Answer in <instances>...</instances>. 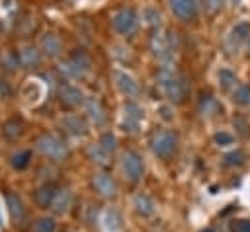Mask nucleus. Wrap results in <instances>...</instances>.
Listing matches in <instances>:
<instances>
[{
    "label": "nucleus",
    "mask_w": 250,
    "mask_h": 232,
    "mask_svg": "<svg viewBox=\"0 0 250 232\" xmlns=\"http://www.w3.org/2000/svg\"><path fill=\"white\" fill-rule=\"evenodd\" d=\"M158 86L162 94L170 99V103H184L189 96V80L184 72H180L174 64H162L156 72Z\"/></svg>",
    "instance_id": "obj_1"
},
{
    "label": "nucleus",
    "mask_w": 250,
    "mask_h": 232,
    "mask_svg": "<svg viewBox=\"0 0 250 232\" xmlns=\"http://www.w3.org/2000/svg\"><path fill=\"white\" fill-rule=\"evenodd\" d=\"M148 45L154 58H158L162 64H172L178 51V37L174 31H154Z\"/></svg>",
    "instance_id": "obj_2"
},
{
    "label": "nucleus",
    "mask_w": 250,
    "mask_h": 232,
    "mask_svg": "<svg viewBox=\"0 0 250 232\" xmlns=\"http://www.w3.org/2000/svg\"><path fill=\"white\" fill-rule=\"evenodd\" d=\"M111 27L119 33V35H135L139 29V14L129 8V6H121L117 10H113L111 14Z\"/></svg>",
    "instance_id": "obj_3"
},
{
    "label": "nucleus",
    "mask_w": 250,
    "mask_h": 232,
    "mask_svg": "<svg viewBox=\"0 0 250 232\" xmlns=\"http://www.w3.org/2000/svg\"><path fill=\"white\" fill-rule=\"evenodd\" d=\"M178 133L174 131H168V129H162V131H156L150 138V148L152 152L158 156V158H170L176 154L178 150Z\"/></svg>",
    "instance_id": "obj_4"
},
{
    "label": "nucleus",
    "mask_w": 250,
    "mask_h": 232,
    "mask_svg": "<svg viewBox=\"0 0 250 232\" xmlns=\"http://www.w3.org/2000/svg\"><path fill=\"white\" fill-rule=\"evenodd\" d=\"M37 150L51 158V160H62L66 154H68V144L64 138H61L59 135H53V133H45L37 138Z\"/></svg>",
    "instance_id": "obj_5"
},
{
    "label": "nucleus",
    "mask_w": 250,
    "mask_h": 232,
    "mask_svg": "<svg viewBox=\"0 0 250 232\" xmlns=\"http://www.w3.org/2000/svg\"><path fill=\"white\" fill-rule=\"evenodd\" d=\"M121 172L127 181L137 183L145 175V162L137 150H125L121 154Z\"/></svg>",
    "instance_id": "obj_6"
},
{
    "label": "nucleus",
    "mask_w": 250,
    "mask_h": 232,
    "mask_svg": "<svg viewBox=\"0 0 250 232\" xmlns=\"http://www.w3.org/2000/svg\"><path fill=\"white\" fill-rule=\"evenodd\" d=\"M145 119V113L141 109V105L133 99L125 101L123 105V113H121V121H119V127L125 131V133H137L139 127H141V121Z\"/></svg>",
    "instance_id": "obj_7"
},
{
    "label": "nucleus",
    "mask_w": 250,
    "mask_h": 232,
    "mask_svg": "<svg viewBox=\"0 0 250 232\" xmlns=\"http://www.w3.org/2000/svg\"><path fill=\"white\" fill-rule=\"evenodd\" d=\"M59 99L66 107H78V105H84L86 96L78 86H74L70 82H64V84L59 86Z\"/></svg>",
    "instance_id": "obj_8"
},
{
    "label": "nucleus",
    "mask_w": 250,
    "mask_h": 232,
    "mask_svg": "<svg viewBox=\"0 0 250 232\" xmlns=\"http://www.w3.org/2000/svg\"><path fill=\"white\" fill-rule=\"evenodd\" d=\"M248 37H250V23H248V21L236 23V25L230 29V33L227 35V41H225V43H227V49H229L230 53H238V49L246 45Z\"/></svg>",
    "instance_id": "obj_9"
},
{
    "label": "nucleus",
    "mask_w": 250,
    "mask_h": 232,
    "mask_svg": "<svg viewBox=\"0 0 250 232\" xmlns=\"http://www.w3.org/2000/svg\"><path fill=\"white\" fill-rule=\"evenodd\" d=\"M168 2H170L172 14L182 21H193L199 14L195 0H168Z\"/></svg>",
    "instance_id": "obj_10"
},
{
    "label": "nucleus",
    "mask_w": 250,
    "mask_h": 232,
    "mask_svg": "<svg viewBox=\"0 0 250 232\" xmlns=\"http://www.w3.org/2000/svg\"><path fill=\"white\" fill-rule=\"evenodd\" d=\"M113 80H115L117 90H119L123 96H127V97H137V96H139L141 86H139V82H137L129 72H125V70H115V72H113Z\"/></svg>",
    "instance_id": "obj_11"
},
{
    "label": "nucleus",
    "mask_w": 250,
    "mask_h": 232,
    "mask_svg": "<svg viewBox=\"0 0 250 232\" xmlns=\"http://www.w3.org/2000/svg\"><path fill=\"white\" fill-rule=\"evenodd\" d=\"M84 111H86V117L90 119L92 125H98V127H100V125H104L105 119H107L105 107H104L102 101H100L98 97H94V96L86 97V101H84Z\"/></svg>",
    "instance_id": "obj_12"
},
{
    "label": "nucleus",
    "mask_w": 250,
    "mask_h": 232,
    "mask_svg": "<svg viewBox=\"0 0 250 232\" xmlns=\"http://www.w3.org/2000/svg\"><path fill=\"white\" fill-rule=\"evenodd\" d=\"M39 49H41V53H43L45 57L57 58V57L62 53V43H61L59 35H55L53 31H47V33H43L41 39H39Z\"/></svg>",
    "instance_id": "obj_13"
},
{
    "label": "nucleus",
    "mask_w": 250,
    "mask_h": 232,
    "mask_svg": "<svg viewBox=\"0 0 250 232\" xmlns=\"http://www.w3.org/2000/svg\"><path fill=\"white\" fill-rule=\"evenodd\" d=\"M92 183H94V189H96L102 197H115V193H117V183H115V179H113L109 174H105V172L96 174L94 179H92Z\"/></svg>",
    "instance_id": "obj_14"
},
{
    "label": "nucleus",
    "mask_w": 250,
    "mask_h": 232,
    "mask_svg": "<svg viewBox=\"0 0 250 232\" xmlns=\"http://www.w3.org/2000/svg\"><path fill=\"white\" fill-rule=\"evenodd\" d=\"M61 125L64 127L66 133H70V135H74V136H84V135L88 133V125H86V121H84L80 115H76V113H68V115H64L62 121H61Z\"/></svg>",
    "instance_id": "obj_15"
},
{
    "label": "nucleus",
    "mask_w": 250,
    "mask_h": 232,
    "mask_svg": "<svg viewBox=\"0 0 250 232\" xmlns=\"http://www.w3.org/2000/svg\"><path fill=\"white\" fill-rule=\"evenodd\" d=\"M219 99L211 94V92H201L199 94V99H197V109L203 117H213L217 111H219Z\"/></svg>",
    "instance_id": "obj_16"
},
{
    "label": "nucleus",
    "mask_w": 250,
    "mask_h": 232,
    "mask_svg": "<svg viewBox=\"0 0 250 232\" xmlns=\"http://www.w3.org/2000/svg\"><path fill=\"white\" fill-rule=\"evenodd\" d=\"M18 58H20V64L23 68H33L41 62V51L33 45H27V47L18 51Z\"/></svg>",
    "instance_id": "obj_17"
},
{
    "label": "nucleus",
    "mask_w": 250,
    "mask_h": 232,
    "mask_svg": "<svg viewBox=\"0 0 250 232\" xmlns=\"http://www.w3.org/2000/svg\"><path fill=\"white\" fill-rule=\"evenodd\" d=\"M55 195H57V187H55L53 183H43V185H39V187L35 189V193H33V201H35L39 207L47 209V207H51Z\"/></svg>",
    "instance_id": "obj_18"
},
{
    "label": "nucleus",
    "mask_w": 250,
    "mask_h": 232,
    "mask_svg": "<svg viewBox=\"0 0 250 232\" xmlns=\"http://www.w3.org/2000/svg\"><path fill=\"white\" fill-rule=\"evenodd\" d=\"M133 207H135V213L141 216H152L156 211V203L146 193H137L133 197Z\"/></svg>",
    "instance_id": "obj_19"
},
{
    "label": "nucleus",
    "mask_w": 250,
    "mask_h": 232,
    "mask_svg": "<svg viewBox=\"0 0 250 232\" xmlns=\"http://www.w3.org/2000/svg\"><path fill=\"white\" fill-rule=\"evenodd\" d=\"M70 205H72V193H70V189H57V195H55V199H53V203H51V209H53V213L55 214H64L68 209H70Z\"/></svg>",
    "instance_id": "obj_20"
},
{
    "label": "nucleus",
    "mask_w": 250,
    "mask_h": 232,
    "mask_svg": "<svg viewBox=\"0 0 250 232\" xmlns=\"http://www.w3.org/2000/svg\"><path fill=\"white\" fill-rule=\"evenodd\" d=\"M102 226L105 232H121L123 224H121V216L115 209H105L102 214Z\"/></svg>",
    "instance_id": "obj_21"
},
{
    "label": "nucleus",
    "mask_w": 250,
    "mask_h": 232,
    "mask_svg": "<svg viewBox=\"0 0 250 232\" xmlns=\"http://www.w3.org/2000/svg\"><path fill=\"white\" fill-rule=\"evenodd\" d=\"M21 133H23V121L20 117H10L8 121H4V125H2L4 138L16 140L18 136H21Z\"/></svg>",
    "instance_id": "obj_22"
},
{
    "label": "nucleus",
    "mask_w": 250,
    "mask_h": 232,
    "mask_svg": "<svg viewBox=\"0 0 250 232\" xmlns=\"http://www.w3.org/2000/svg\"><path fill=\"white\" fill-rule=\"evenodd\" d=\"M6 207H8V213H10V216H12L14 220L21 218L23 213H25L23 203H21V199H20L16 193H6Z\"/></svg>",
    "instance_id": "obj_23"
},
{
    "label": "nucleus",
    "mask_w": 250,
    "mask_h": 232,
    "mask_svg": "<svg viewBox=\"0 0 250 232\" xmlns=\"http://www.w3.org/2000/svg\"><path fill=\"white\" fill-rule=\"evenodd\" d=\"M68 60L82 72V74H86L88 70H90V66H92V60H90V57L86 55V51H82V49H76V51H72L70 53V57H68Z\"/></svg>",
    "instance_id": "obj_24"
},
{
    "label": "nucleus",
    "mask_w": 250,
    "mask_h": 232,
    "mask_svg": "<svg viewBox=\"0 0 250 232\" xmlns=\"http://www.w3.org/2000/svg\"><path fill=\"white\" fill-rule=\"evenodd\" d=\"M109 152H105L100 144H90L88 146V158L94 162V164H98V166H109Z\"/></svg>",
    "instance_id": "obj_25"
},
{
    "label": "nucleus",
    "mask_w": 250,
    "mask_h": 232,
    "mask_svg": "<svg viewBox=\"0 0 250 232\" xmlns=\"http://www.w3.org/2000/svg\"><path fill=\"white\" fill-rule=\"evenodd\" d=\"M143 21H145L150 29H158L160 23H162V14L158 12V8L146 6V8L143 10Z\"/></svg>",
    "instance_id": "obj_26"
},
{
    "label": "nucleus",
    "mask_w": 250,
    "mask_h": 232,
    "mask_svg": "<svg viewBox=\"0 0 250 232\" xmlns=\"http://www.w3.org/2000/svg\"><path fill=\"white\" fill-rule=\"evenodd\" d=\"M29 160H31V150H18L16 154H12L10 164L16 170H25L29 166Z\"/></svg>",
    "instance_id": "obj_27"
},
{
    "label": "nucleus",
    "mask_w": 250,
    "mask_h": 232,
    "mask_svg": "<svg viewBox=\"0 0 250 232\" xmlns=\"http://www.w3.org/2000/svg\"><path fill=\"white\" fill-rule=\"evenodd\" d=\"M217 80H219V88L221 90H230L234 84H236V76L232 70L229 68H221L219 74H217Z\"/></svg>",
    "instance_id": "obj_28"
},
{
    "label": "nucleus",
    "mask_w": 250,
    "mask_h": 232,
    "mask_svg": "<svg viewBox=\"0 0 250 232\" xmlns=\"http://www.w3.org/2000/svg\"><path fill=\"white\" fill-rule=\"evenodd\" d=\"M232 101L236 105H248L250 103V86H236V90L232 92Z\"/></svg>",
    "instance_id": "obj_29"
},
{
    "label": "nucleus",
    "mask_w": 250,
    "mask_h": 232,
    "mask_svg": "<svg viewBox=\"0 0 250 232\" xmlns=\"http://www.w3.org/2000/svg\"><path fill=\"white\" fill-rule=\"evenodd\" d=\"M98 144H100L105 152H109V154H111V152L117 148V138H115V135H113L111 131H107V133H102V136H100Z\"/></svg>",
    "instance_id": "obj_30"
},
{
    "label": "nucleus",
    "mask_w": 250,
    "mask_h": 232,
    "mask_svg": "<svg viewBox=\"0 0 250 232\" xmlns=\"http://www.w3.org/2000/svg\"><path fill=\"white\" fill-rule=\"evenodd\" d=\"M213 142L219 146V148H227L230 144H234V135L229 133V131H219L213 135Z\"/></svg>",
    "instance_id": "obj_31"
},
{
    "label": "nucleus",
    "mask_w": 250,
    "mask_h": 232,
    "mask_svg": "<svg viewBox=\"0 0 250 232\" xmlns=\"http://www.w3.org/2000/svg\"><path fill=\"white\" fill-rule=\"evenodd\" d=\"M244 158L246 156L242 150H232L223 156V166H240V164H244Z\"/></svg>",
    "instance_id": "obj_32"
},
{
    "label": "nucleus",
    "mask_w": 250,
    "mask_h": 232,
    "mask_svg": "<svg viewBox=\"0 0 250 232\" xmlns=\"http://www.w3.org/2000/svg\"><path fill=\"white\" fill-rule=\"evenodd\" d=\"M33 232H55V220L51 216H41L33 224Z\"/></svg>",
    "instance_id": "obj_33"
},
{
    "label": "nucleus",
    "mask_w": 250,
    "mask_h": 232,
    "mask_svg": "<svg viewBox=\"0 0 250 232\" xmlns=\"http://www.w3.org/2000/svg\"><path fill=\"white\" fill-rule=\"evenodd\" d=\"M225 2L227 0H205V10H207V14H219L221 10H223V6H225Z\"/></svg>",
    "instance_id": "obj_34"
},
{
    "label": "nucleus",
    "mask_w": 250,
    "mask_h": 232,
    "mask_svg": "<svg viewBox=\"0 0 250 232\" xmlns=\"http://www.w3.org/2000/svg\"><path fill=\"white\" fill-rule=\"evenodd\" d=\"M158 115H160L164 121H172V119H174V113H172V107H170V105H160V107H158Z\"/></svg>",
    "instance_id": "obj_35"
},
{
    "label": "nucleus",
    "mask_w": 250,
    "mask_h": 232,
    "mask_svg": "<svg viewBox=\"0 0 250 232\" xmlns=\"http://www.w3.org/2000/svg\"><path fill=\"white\" fill-rule=\"evenodd\" d=\"M234 127L240 131V135H246L248 133V123L242 117H234Z\"/></svg>",
    "instance_id": "obj_36"
},
{
    "label": "nucleus",
    "mask_w": 250,
    "mask_h": 232,
    "mask_svg": "<svg viewBox=\"0 0 250 232\" xmlns=\"http://www.w3.org/2000/svg\"><path fill=\"white\" fill-rule=\"evenodd\" d=\"M234 230L236 232H250V220H238L234 224Z\"/></svg>",
    "instance_id": "obj_37"
},
{
    "label": "nucleus",
    "mask_w": 250,
    "mask_h": 232,
    "mask_svg": "<svg viewBox=\"0 0 250 232\" xmlns=\"http://www.w3.org/2000/svg\"><path fill=\"white\" fill-rule=\"evenodd\" d=\"M246 51H248V55H250V37H248V41H246Z\"/></svg>",
    "instance_id": "obj_38"
},
{
    "label": "nucleus",
    "mask_w": 250,
    "mask_h": 232,
    "mask_svg": "<svg viewBox=\"0 0 250 232\" xmlns=\"http://www.w3.org/2000/svg\"><path fill=\"white\" fill-rule=\"evenodd\" d=\"M230 2H232V4H234V6H238V4H240V2H242V0H230Z\"/></svg>",
    "instance_id": "obj_39"
},
{
    "label": "nucleus",
    "mask_w": 250,
    "mask_h": 232,
    "mask_svg": "<svg viewBox=\"0 0 250 232\" xmlns=\"http://www.w3.org/2000/svg\"><path fill=\"white\" fill-rule=\"evenodd\" d=\"M201 232H213V230H211V228H205V230H201Z\"/></svg>",
    "instance_id": "obj_40"
},
{
    "label": "nucleus",
    "mask_w": 250,
    "mask_h": 232,
    "mask_svg": "<svg viewBox=\"0 0 250 232\" xmlns=\"http://www.w3.org/2000/svg\"><path fill=\"white\" fill-rule=\"evenodd\" d=\"M64 2H66V4H72V2H74V0H64Z\"/></svg>",
    "instance_id": "obj_41"
},
{
    "label": "nucleus",
    "mask_w": 250,
    "mask_h": 232,
    "mask_svg": "<svg viewBox=\"0 0 250 232\" xmlns=\"http://www.w3.org/2000/svg\"><path fill=\"white\" fill-rule=\"evenodd\" d=\"M248 105H250V103H248Z\"/></svg>",
    "instance_id": "obj_42"
}]
</instances>
